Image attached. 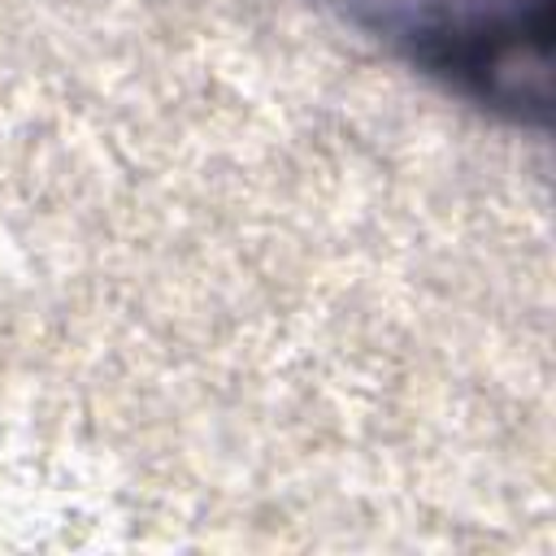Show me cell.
Masks as SVG:
<instances>
[{
  "label": "cell",
  "instance_id": "6da1fadb",
  "mask_svg": "<svg viewBox=\"0 0 556 556\" xmlns=\"http://www.w3.org/2000/svg\"><path fill=\"white\" fill-rule=\"evenodd\" d=\"M413 70L521 126L552 113L556 0H334Z\"/></svg>",
  "mask_w": 556,
  "mask_h": 556
}]
</instances>
